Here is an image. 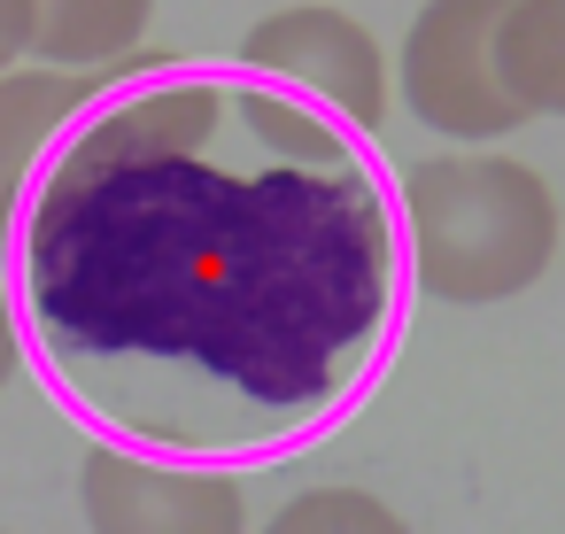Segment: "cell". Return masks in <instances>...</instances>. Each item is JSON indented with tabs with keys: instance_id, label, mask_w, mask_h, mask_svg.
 <instances>
[{
	"instance_id": "cell-1",
	"label": "cell",
	"mask_w": 565,
	"mask_h": 534,
	"mask_svg": "<svg viewBox=\"0 0 565 534\" xmlns=\"http://www.w3.org/2000/svg\"><path fill=\"white\" fill-rule=\"evenodd\" d=\"M364 148L241 63H117L9 248L24 349L125 449L233 464L333 434L411 295Z\"/></svg>"
},
{
	"instance_id": "cell-2",
	"label": "cell",
	"mask_w": 565,
	"mask_h": 534,
	"mask_svg": "<svg viewBox=\"0 0 565 534\" xmlns=\"http://www.w3.org/2000/svg\"><path fill=\"white\" fill-rule=\"evenodd\" d=\"M411 287L457 310L526 295L557 256V194L511 156H426L395 186Z\"/></svg>"
},
{
	"instance_id": "cell-3",
	"label": "cell",
	"mask_w": 565,
	"mask_h": 534,
	"mask_svg": "<svg viewBox=\"0 0 565 534\" xmlns=\"http://www.w3.org/2000/svg\"><path fill=\"white\" fill-rule=\"evenodd\" d=\"M511 0H426L403 32V109L465 148H488L526 125V109L503 94L495 32Z\"/></svg>"
},
{
	"instance_id": "cell-4",
	"label": "cell",
	"mask_w": 565,
	"mask_h": 534,
	"mask_svg": "<svg viewBox=\"0 0 565 534\" xmlns=\"http://www.w3.org/2000/svg\"><path fill=\"white\" fill-rule=\"evenodd\" d=\"M241 71L271 78L279 94H295L302 109L333 117L356 140H372L380 117H387V55L349 9H333V0H295V9H271L264 24H248Z\"/></svg>"
},
{
	"instance_id": "cell-5",
	"label": "cell",
	"mask_w": 565,
	"mask_h": 534,
	"mask_svg": "<svg viewBox=\"0 0 565 534\" xmlns=\"http://www.w3.org/2000/svg\"><path fill=\"white\" fill-rule=\"evenodd\" d=\"M78 511L94 534H248V495L217 464L94 441L78 464Z\"/></svg>"
},
{
	"instance_id": "cell-6",
	"label": "cell",
	"mask_w": 565,
	"mask_h": 534,
	"mask_svg": "<svg viewBox=\"0 0 565 534\" xmlns=\"http://www.w3.org/2000/svg\"><path fill=\"white\" fill-rule=\"evenodd\" d=\"M109 94V71H9L0 78V256L17 248L24 202L40 186V163L55 156V140Z\"/></svg>"
},
{
	"instance_id": "cell-7",
	"label": "cell",
	"mask_w": 565,
	"mask_h": 534,
	"mask_svg": "<svg viewBox=\"0 0 565 534\" xmlns=\"http://www.w3.org/2000/svg\"><path fill=\"white\" fill-rule=\"evenodd\" d=\"M156 0H32L40 71H117L132 63Z\"/></svg>"
},
{
	"instance_id": "cell-8",
	"label": "cell",
	"mask_w": 565,
	"mask_h": 534,
	"mask_svg": "<svg viewBox=\"0 0 565 534\" xmlns=\"http://www.w3.org/2000/svg\"><path fill=\"white\" fill-rule=\"evenodd\" d=\"M495 71L526 117H565V0H511L495 32Z\"/></svg>"
},
{
	"instance_id": "cell-9",
	"label": "cell",
	"mask_w": 565,
	"mask_h": 534,
	"mask_svg": "<svg viewBox=\"0 0 565 534\" xmlns=\"http://www.w3.org/2000/svg\"><path fill=\"white\" fill-rule=\"evenodd\" d=\"M264 534H411V526L372 488H302L264 519Z\"/></svg>"
},
{
	"instance_id": "cell-10",
	"label": "cell",
	"mask_w": 565,
	"mask_h": 534,
	"mask_svg": "<svg viewBox=\"0 0 565 534\" xmlns=\"http://www.w3.org/2000/svg\"><path fill=\"white\" fill-rule=\"evenodd\" d=\"M32 55V0H0V78Z\"/></svg>"
},
{
	"instance_id": "cell-11",
	"label": "cell",
	"mask_w": 565,
	"mask_h": 534,
	"mask_svg": "<svg viewBox=\"0 0 565 534\" xmlns=\"http://www.w3.org/2000/svg\"><path fill=\"white\" fill-rule=\"evenodd\" d=\"M17 364H24V318H17V295H9V279H0V387L17 380Z\"/></svg>"
}]
</instances>
